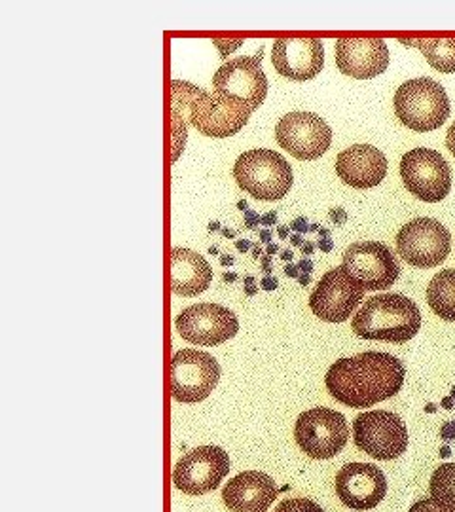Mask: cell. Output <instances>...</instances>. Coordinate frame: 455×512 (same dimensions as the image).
<instances>
[{
  "mask_svg": "<svg viewBox=\"0 0 455 512\" xmlns=\"http://www.w3.org/2000/svg\"><path fill=\"white\" fill-rule=\"evenodd\" d=\"M294 439L311 459L336 458L346 448L349 427L344 414L319 406L298 416Z\"/></svg>",
  "mask_w": 455,
  "mask_h": 512,
  "instance_id": "cell-5",
  "label": "cell"
},
{
  "mask_svg": "<svg viewBox=\"0 0 455 512\" xmlns=\"http://www.w3.org/2000/svg\"><path fill=\"white\" fill-rule=\"evenodd\" d=\"M310 222L306 217H298V219L292 220L291 228L296 232V234H306V232H310V226H308Z\"/></svg>",
  "mask_w": 455,
  "mask_h": 512,
  "instance_id": "cell-29",
  "label": "cell"
},
{
  "mask_svg": "<svg viewBox=\"0 0 455 512\" xmlns=\"http://www.w3.org/2000/svg\"><path fill=\"white\" fill-rule=\"evenodd\" d=\"M281 258H283L285 262H289V264H291V260L294 258V253H292L291 249H285V251H281Z\"/></svg>",
  "mask_w": 455,
  "mask_h": 512,
  "instance_id": "cell-46",
  "label": "cell"
},
{
  "mask_svg": "<svg viewBox=\"0 0 455 512\" xmlns=\"http://www.w3.org/2000/svg\"><path fill=\"white\" fill-rule=\"evenodd\" d=\"M277 236L281 239L289 238V228H287V226H279V228H277Z\"/></svg>",
  "mask_w": 455,
  "mask_h": 512,
  "instance_id": "cell-44",
  "label": "cell"
},
{
  "mask_svg": "<svg viewBox=\"0 0 455 512\" xmlns=\"http://www.w3.org/2000/svg\"><path fill=\"white\" fill-rule=\"evenodd\" d=\"M277 499L273 478L260 471H245L228 480L222 501L232 512H268Z\"/></svg>",
  "mask_w": 455,
  "mask_h": 512,
  "instance_id": "cell-20",
  "label": "cell"
},
{
  "mask_svg": "<svg viewBox=\"0 0 455 512\" xmlns=\"http://www.w3.org/2000/svg\"><path fill=\"white\" fill-rule=\"evenodd\" d=\"M220 382L219 361L198 349H181L171 359V395L177 403L205 401Z\"/></svg>",
  "mask_w": 455,
  "mask_h": 512,
  "instance_id": "cell-8",
  "label": "cell"
},
{
  "mask_svg": "<svg viewBox=\"0 0 455 512\" xmlns=\"http://www.w3.org/2000/svg\"><path fill=\"white\" fill-rule=\"evenodd\" d=\"M220 264H222V266H232V264H234V256H230V255L220 256Z\"/></svg>",
  "mask_w": 455,
  "mask_h": 512,
  "instance_id": "cell-43",
  "label": "cell"
},
{
  "mask_svg": "<svg viewBox=\"0 0 455 512\" xmlns=\"http://www.w3.org/2000/svg\"><path fill=\"white\" fill-rule=\"evenodd\" d=\"M262 270H264V274L272 275V256L264 255L262 256Z\"/></svg>",
  "mask_w": 455,
  "mask_h": 512,
  "instance_id": "cell-38",
  "label": "cell"
},
{
  "mask_svg": "<svg viewBox=\"0 0 455 512\" xmlns=\"http://www.w3.org/2000/svg\"><path fill=\"white\" fill-rule=\"evenodd\" d=\"M222 232V236H226V238H236V232L234 230H228V228H222L220 230Z\"/></svg>",
  "mask_w": 455,
  "mask_h": 512,
  "instance_id": "cell-50",
  "label": "cell"
},
{
  "mask_svg": "<svg viewBox=\"0 0 455 512\" xmlns=\"http://www.w3.org/2000/svg\"><path fill=\"white\" fill-rule=\"evenodd\" d=\"M171 86H173V148H175L173 160L177 162L186 143V118H188V109H190L192 93L196 86L181 80H173Z\"/></svg>",
  "mask_w": 455,
  "mask_h": 512,
  "instance_id": "cell-25",
  "label": "cell"
},
{
  "mask_svg": "<svg viewBox=\"0 0 455 512\" xmlns=\"http://www.w3.org/2000/svg\"><path fill=\"white\" fill-rule=\"evenodd\" d=\"M251 112L253 110L237 99L194 88L188 109V120L201 135L213 139H226L247 126Z\"/></svg>",
  "mask_w": 455,
  "mask_h": 512,
  "instance_id": "cell-7",
  "label": "cell"
},
{
  "mask_svg": "<svg viewBox=\"0 0 455 512\" xmlns=\"http://www.w3.org/2000/svg\"><path fill=\"white\" fill-rule=\"evenodd\" d=\"M338 177L351 188L368 190L382 184L387 175V158L380 148L353 145L336 158Z\"/></svg>",
  "mask_w": 455,
  "mask_h": 512,
  "instance_id": "cell-21",
  "label": "cell"
},
{
  "mask_svg": "<svg viewBox=\"0 0 455 512\" xmlns=\"http://www.w3.org/2000/svg\"><path fill=\"white\" fill-rule=\"evenodd\" d=\"M321 228H319V224H311L310 226V232H319Z\"/></svg>",
  "mask_w": 455,
  "mask_h": 512,
  "instance_id": "cell-56",
  "label": "cell"
},
{
  "mask_svg": "<svg viewBox=\"0 0 455 512\" xmlns=\"http://www.w3.org/2000/svg\"><path fill=\"white\" fill-rule=\"evenodd\" d=\"M222 279L226 281V283H234V281H237V274H226L222 275Z\"/></svg>",
  "mask_w": 455,
  "mask_h": 512,
  "instance_id": "cell-49",
  "label": "cell"
},
{
  "mask_svg": "<svg viewBox=\"0 0 455 512\" xmlns=\"http://www.w3.org/2000/svg\"><path fill=\"white\" fill-rule=\"evenodd\" d=\"M260 224H264V226H273V224H277V213L275 211H270V213H266V215H262L260 217Z\"/></svg>",
  "mask_w": 455,
  "mask_h": 512,
  "instance_id": "cell-35",
  "label": "cell"
},
{
  "mask_svg": "<svg viewBox=\"0 0 455 512\" xmlns=\"http://www.w3.org/2000/svg\"><path fill=\"white\" fill-rule=\"evenodd\" d=\"M260 256H262V249H260L258 245H255V247H253V258H255V260H258Z\"/></svg>",
  "mask_w": 455,
  "mask_h": 512,
  "instance_id": "cell-53",
  "label": "cell"
},
{
  "mask_svg": "<svg viewBox=\"0 0 455 512\" xmlns=\"http://www.w3.org/2000/svg\"><path fill=\"white\" fill-rule=\"evenodd\" d=\"M342 266L363 285L364 291H387L401 275L399 260L380 241H361L349 245Z\"/></svg>",
  "mask_w": 455,
  "mask_h": 512,
  "instance_id": "cell-13",
  "label": "cell"
},
{
  "mask_svg": "<svg viewBox=\"0 0 455 512\" xmlns=\"http://www.w3.org/2000/svg\"><path fill=\"white\" fill-rule=\"evenodd\" d=\"M277 253H279V247H277L275 243H270V245H268V249H266V255L273 256L277 255Z\"/></svg>",
  "mask_w": 455,
  "mask_h": 512,
  "instance_id": "cell-47",
  "label": "cell"
},
{
  "mask_svg": "<svg viewBox=\"0 0 455 512\" xmlns=\"http://www.w3.org/2000/svg\"><path fill=\"white\" fill-rule=\"evenodd\" d=\"M237 186L260 202L283 200L294 183L289 162L268 148L243 152L234 165Z\"/></svg>",
  "mask_w": 455,
  "mask_h": 512,
  "instance_id": "cell-3",
  "label": "cell"
},
{
  "mask_svg": "<svg viewBox=\"0 0 455 512\" xmlns=\"http://www.w3.org/2000/svg\"><path fill=\"white\" fill-rule=\"evenodd\" d=\"M273 69L281 76L306 82L315 78L325 67V48L321 38H277L272 48Z\"/></svg>",
  "mask_w": 455,
  "mask_h": 512,
  "instance_id": "cell-17",
  "label": "cell"
},
{
  "mask_svg": "<svg viewBox=\"0 0 455 512\" xmlns=\"http://www.w3.org/2000/svg\"><path fill=\"white\" fill-rule=\"evenodd\" d=\"M298 266V270H300V274H308L310 275L313 272V268H315V264H313V260L311 258H304L302 256V260L296 264Z\"/></svg>",
  "mask_w": 455,
  "mask_h": 512,
  "instance_id": "cell-32",
  "label": "cell"
},
{
  "mask_svg": "<svg viewBox=\"0 0 455 512\" xmlns=\"http://www.w3.org/2000/svg\"><path fill=\"white\" fill-rule=\"evenodd\" d=\"M260 287H262L264 291L272 293V291H275V289L279 287V281H277L275 277H272V275H266V277L260 281Z\"/></svg>",
  "mask_w": 455,
  "mask_h": 512,
  "instance_id": "cell-30",
  "label": "cell"
},
{
  "mask_svg": "<svg viewBox=\"0 0 455 512\" xmlns=\"http://www.w3.org/2000/svg\"><path fill=\"white\" fill-rule=\"evenodd\" d=\"M285 275H287V277H294V279H298V277H300V270H298V266L289 264V266L285 268Z\"/></svg>",
  "mask_w": 455,
  "mask_h": 512,
  "instance_id": "cell-40",
  "label": "cell"
},
{
  "mask_svg": "<svg viewBox=\"0 0 455 512\" xmlns=\"http://www.w3.org/2000/svg\"><path fill=\"white\" fill-rule=\"evenodd\" d=\"M175 329L182 340L211 348L232 340L239 330V321L234 311L219 304H196L177 315Z\"/></svg>",
  "mask_w": 455,
  "mask_h": 512,
  "instance_id": "cell-15",
  "label": "cell"
},
{
  "mask_svg": "<svg viewBox=\"0 0 455 512\" xmlns=\"http://www.w3.org/2000/svg\"><path fill=\"white\" fill-rule=\"evenodd\" d=\"M408 512H454L450 511L446 505H442L440 501L437 499H433V497H427V499H419L416 501L412 507H410V511Z\"/></svg>",
  "mask_w": 455,
  "mask_h": 512,
  "instance_id": "cell-28",
  "label": "cell"
},
{
  "mask_svg": "<svg viewBox=\"0 0 455 512\" xmlns=\"http://www.w3.org/2000/svg\"><path fill=\"white\" fill-rule=\"evenodd\" d=\"M213 88L215 93L237 99L255 112L268 95V78L260 57L245 55L224 63L213 76Z\"/></svg>",
  "mask_w": 455,
  "mask_h": 512,
  "instance_id": "cell-16",
  "label": "cell"
},
{
  "mask_svg": "<svg viewBox=\"0 0 455 512\" xmlns=\"http://www.w3.org/2000/svg\"><path fill=\"white\" fill-rule=\"evenodd\" d=\"M245 224H247V228H249V230H256V224H260V217H258V213L253 211V209H249V211L245 213Z\"/></svg>",
  "mask_w": 455,
  "mask_h": 512,
  "instance_id": "cell-31",
  "label": "cell"
},
{
  "mask_svg": "<svg viewBox=\"0 0 455 512\" xmlns=\"http://www.w3.org/2000/svg\"><path fill=\"white\" fill-rule=\"evenodd\" d=\"M351 329L363 340L404 344L421 329V313L416 302L404 294H380L364 302Z\"/></svg>",
  "mask_w": 455,
  "mask_h": 512,
  "instance_id": "cell-2",
  "label": "cell"
},
{
  "mask_svg": "<svg viewBox=\"0 0 455 512\" xmlns=\"http://www.w3.org/2000/svg\"><path fill=\"white\" fill-rule=\"evenodd\" d=\"M319 236H321V238H330V232L325 230V228H321V230H319Z\"/></svg>",
  "mask_w": 455,
  "mask_h": 512,
  "instance_id": "cell-55",
  "label": "cell"
},
{
  "mask_svg": "<svg viewBox=\"0 0 455 512\" xmlns=\"http://www.w3.org/2000/svg\"><path fill=\"white\" fill-rule=\"evenodd\" d=\"M452 249V236L444 224L435 219H414L397 234L399 255L416 268L440 266Z\"/></svg>",
  "mask_w": 455,
  "mask_h": 512,
  "instance_id": "cell-10",
  "label": "cell"
},
{
  "mask_svg": "<svg viewBox=\"0 0 455 512\" xmlns=\"http://www.w3.org/2000/svg\"><path fill=\"white\" fill-rule=\"evenodd\" d=\"M395 114L406 128L418 133L438 129L450 118V99L433 78H414L395 93Z\"/></svg>",
  "mask_w": 455,
  "mask_h": 512,
  "instance_id": "cell-4",
  "label": "cell"
},
{
  "mask_svg": "<svg viewBox=\"0 0 455 512\" xmlns=\"http://www.w3.org/2000/svg\"><path fill=\"white\" fill-rule=\"evenodd\" d=\"M217 230H222L219 222H211V224H209V232H217Z\"/></svg>",
  "mask_w": 455,
  "mask_h": 512,
  "instance_id": "cell-54",
  "label": "cell"
},
{
  "mask_svg": "<svg viewBox=\"0 0 455 512\" xmlns=\"http://www.w3.org/2000/svg\"><path fill=\"white\" fill-rule=\"evenodd\" d=\"M272 232H270V230H262V232H260V239H262V241H264V243H268V245H270V243H272Z\"/></svg>",
  "mask_w": 455,
  "mask_h": 512,
  "instance_id": "cell-42",
  "label": "cell"
},
{
  "mask_svg": "<svg viewBox=\"0 0 455 512\" xmlns=\"http://www.w3.org/2000/svg\"><path fill=\"white\" fill-rule=\"evenodd\" d=\"M404 44L416 46L427 63L438 73H455V38H402Z\"/></svg>",
  "mask_w": 455,
  "mask_h": 512,
  "instance_id": "cell-24",
  "label": "cell"
},
{
  "mask_svg": "<svg viewBox=\"0 0 455 512\" xmlns=\"http://www.w3.org/2000/svg\"><path fill=\"white\" fill-rule=\"evenodd\" d=\"M336 494L353 511L378 507L387 494V478L372 463H347L336 475Z\"/></svg>",
  "mask_w": 455,
  "mask_h": 512,
  "instance_id": "cell-18",
  "label": "cell"
},
{
  "mask_svg": "<svg viewBox=\"0 0 455 512\" xmlns=\"http://www.w3.org/2000/svg\"><path fill=\"white\" fill-rule=\"evenodd\" d=\"M256 293H258V285H247L245 287V294L247 296H255Z\"/></svg>",
  "mask_w": 455,
  "mask_h": 512,
  "instance_id": "cell-48",
  "label": "cell"
},
{
  "mask_svg": "<svg viewBox=\"0 0 455 512\" xmlns=\"http://www.w3.org/2000/svg\"><path fill=\"white\" fill-rule=\"evenodd\" d=\"M251 247H253V243L249 239H237L236 241V249L239 253H247Z\"/></svg>",
  "mask_w": 455,
  "mask_h": 512,
  "instance_id": "cell-37",
  "label": "cell"
},
{
  "mask_svg": "<svg viewBox=\"0 0 455 512\" xmlns=\"http://www.w3.org/2000/svg\"><path fill=\"white\" fill-rule=\"evenodd\" d=\"M336 65L346 76L370 80L387 71L389 48L383 38H340L336 42Z\"/></svg>",
  "mask_w": 455,
  "mask_h": 512,
  "instance_id": "cell-19",
  "label": "cell"
},
{
  "mask_svg": "<svg viewBox=\"0 0 455 512\" xmlns=\"http://www.w3.org/2000/svg\"><path fill=\"white\" fill-rule=\"evenodd\" d=\"M402 183L425 203L442 202L452 190V169L442 154L431 148H414L401 160Z\"/></svg>",
  "mask_w": 455,
  "mask_h": 512,
  "instance_id": "cell-9",
  "label": "cell"
},
{
  "mask_svg": "<svg viewBox=\"0 0 455 512\" xmlns=\"http://www.w3.org/2000/svg\"><path fill=\"white\" fill-rule=\"evenodd\" d=\"M230 473V458L219 446H198L177 461L173 484L186 495H205L217 490Z\"/></svg>",
  "mask_w": 455,
  "mask_h": 512,
  "instance_id": "cell-12",
  "label": "cell"
},
{
  "mask_svg": "<svg viewBox=\"0 0 455 512\" xmlns=\"http://www.w3.org/2000/svg\"><path fill=\"white\" fill-rule=\"evenodd\" d=\"M273 512H325L323 507H319L315 501L306 499V497H296V499H285L279 503V507Z\"/></svg>",
  "mask_w": 455,
  "mask_h": 512,
  "instance_id": "cell-27",
  "label": "cell"
},
{
  "mask_svg": "<svg viewBox=\"0 0 455 512\" xmlns=\"http://www.w3.org/2000/svg\"><path fill=\"white\" fill-rule=\"evenodd\" d=\"M427 304L440 319L455 323V270H440L427 287Z\"/></svg>",
  "mask_w": 455,
  "mask_h": 512,
  "instance_id": "cell-23",
  "label": "cell"
},
{
  "mask_svg": "<svg viewBox=\"0 0 455 512\" xmlns=\"http://www.w3.org/2000/svg\"><path fill=\"white\" fill-rule=\"evenodd\" d=\"M404 376L406 368L399 357L364 351L330 366L325 384L338 403L363 410L395 397L401 391Z\"/></svg>",
  "mask_w": 455,
  "mask_h": 512,
  "instance_id": "cell-1",
  "label": "cell"
},
{
  "mask_svg": "<svg viewBox=\"0 0 455 512\" xmlns=\"http://www.w3.org/2000/svg\"><path fill=\"white\" fill-rule=\"evenodd\" d=\"M243 283H245V285H255L256 279L253 275H247V277L243 279Z\"/></svg>",
  "mask_w": 455,
  "mask_h": 512,
  "instance_id": "cell-52",
  "label": "cell"
},
{
  "mask_svg": "<svg viewBox=\"0 0 455 512\" xmlns=\"http://www.w3.org/2000/svg\"><path fill=\"white\" fill-rule=\"evenodd\" d=\"M213 281L211 264L196 251L173 249L171 253V291L177 296H198Z\"/></svg>",
  "mask_w": 455,
  "mask_h": 512,
  "instance_id": "cell-22",
  "label": "cell"
},
{
  "mask_svg": "<svg viewBox=\"0 0 455 512\" xmlns=\"http://www.w3.org/2000/svg\"><path fill=\"white\" fill-rule=\"evenodd\" d=\"M237 209H241L243 213H247V211H249V203L245 202V200H241V202H237Z\"/></svg>",
  "mask_w": 455,
  "mask_h": 512,
  "instance_id": "cell-51",
  "label": "cell"
},
{
  "mask_svg": "<svg viewBox=\"0 0 455 512\" xmlns=\"http://www.w3.org/2000/svg\"><path fill=\"white\" fill-rule=\"evenodd\" d=\"M311 277L308 274H300L298 277V283L302 285V287H308L310 285Z\"/></svg>",
  "mask_w": 455,
  "mask_h": 512,
  "instance_id": "cell-45",
  "label": "cell"
},
{
  "mask_svg": "<svg viewBox=\"0 0 455 512\" xmlns=\"http://www.w3.org/2000/svg\"><path fill=\"white\" fill-rule=\"evenodd\" d=\"M446 148L454 154L455 158V122L448 129V135H446Z\"/></svg>",
  "mask_w": 455,
  "mask_h": 512,
  "instance_id": "cell-34",
  "label": "cell"
},
{
  "mask_svg": "<svg viewBox=\"0 0 455 512\" xmlns=\"http://www.w3.org/2000/svg\"><path fill=\"white\" fill-rule=\"evenodd\" d=\"M364 287L344 266L328 270L310 296V308L325 323H344L363 302Z\"/></svg>",
  "mask_w": 455,
  "mask_h": 512,
  "instance_id": "cell-14",
  "label": "cell"
},
{
  "mask_svg": "<svg viewBox=\"0 0 455 512\" xmlns=\"http://www.w3.org/2000/svg\"><path fill=\"white\" fill-rule=\"evenodd\" d=\"M357 448L378 461H393L408 450V429L395 412L372 410L353 421Z\"/></svg>",
  "mask_w": 455,
  "mask_h": 512,
  "instance_id": "cell-6",
  "label": "cell"
},
{
  "mask_svg": "<svg viewBox=\"0 0 455 512\" xmlns=\"http://www.w3.org/2000/svg\"><path fill=\"white\" fill-rule=\"evenodd\" d=\"M315 243H311V241H308V243H304L300 249H302V255H304V258H310V255H313V251H315Z\"/></svg>",
  "mask_w": 455,
  "mask_h": 512,
  "instance_id": "cell-39",
  "label": "cell"
},
{
  "mask_svg": "<svg viewBox=\"0 0 455 512\" xmlns=\"http://www.w3.org/2000/svg\"><path fill=\"white\" fill-rule=\"evenodd\" d=\"M209 253H211V255H217V253H219V249H217V247H211V249H209Z\"/></svg>",
  "mask_w": 455,
  "mask_h": 512,
  "instance_id": "cell-57",
  "label": "cell"
},
{
  "mask_svg": "<svg viewBox=\"0 0 455 512\" xmlns=\"http://www.w3.org/2000/svg\"><path fill=\"white\" fill-rule=\"evenodd\" d=\"M291 243L294 247H302L304 245V239H302V234H292Z\"/></svg>",
  "mask_w": 455,
  "mask_h": 512,
  "instance_id": "cell-41",
  "label": "cell"
},
{
  "mask_svg": "<svg viewBox=\"0 0 455 512\" xmlns=\"http://www.w3.org/2000/svg\"><path fill=\"white\" fill-rule=\"evenodd\" d=\"M317 247H319V251H323V253H330V251L334 249V241L330 238L319 239Z\"/></svg>",
  "mask_w": 455,
  "mask_h": 512,
  "instance_id": "cell-36",
  "label": "cell"
},
{
  "mask_svg": "<svg viewBox=\"0 0 455 512\" xmlns=\"http://www.w3.org/2000/svg\"><path fill=\"white\" fill-rule=\"evenodd\" d=\"M330 219L334 220V224L342 226L347 219L346 211L344 209H332L330 211Z\"/></svg>",
  "mask_w": 455,
  "mask_h": 512,
  "instance_id": "cell-33",
  "label": "cell"
},
{
  "mask_svg": "<svg viewBox=\"0 0 455 512\" xmlns=\"http://www.w3.org/2000/svg\"><path fill=\"white\" fill-rule=\"evenodd\" d=\"M431 497L455 512V463H444L431 476Z\"/></svg>",
  "mask_w": 455,
  "mask_h": 512,
  "instance_id": "cell-26",
  "label": "cell"
},
{
  "mask_svg": "<svg viewBox=\"0 0 455 512\" xmlns=\"http://www.w3.org/2000/svg\"><path fill=\"white\" fill-rule=\"evenodd\" d=\"M275 139L296 160L313 162L330 148L332 129L319 114L289 112L277 122Z\"/></svg>",
  "mask_w": 455,
  "mask_h": 512,
  "instance_id": "cell-11",
  "label": "cell"
}]
</instances>
